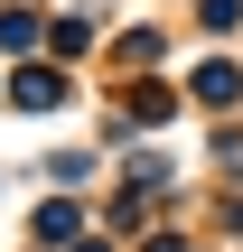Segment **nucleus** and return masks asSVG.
Masks as SVG:
<instances>
[{"label": "nucleus", "mask_w": 243, "mask_h": 252, "mask_svg": "<svg viewBox=\"0 0 243 252\" xmlns=\"http://www.w3.org/2000/svg\"><path fill=\"white\" fill-rule=\"evenodd\" d=\"M197 94L206 103H234V65H197Z\"/></svg>", "instance_id": "f257e3e1"}]
</instances>
